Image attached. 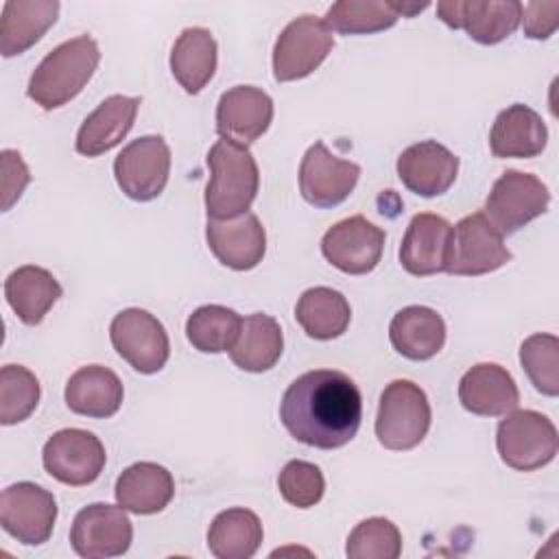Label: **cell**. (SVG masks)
I'll list each match as a JSON object with an SVG mask.
<instances>
[{
	"label": "cell",
	"instance_id": "1",
	"mask_svg": "<svg viewBox=\"0 0 559 559\" xmlns=\"http://www.w3.org/2000/svg\"><path fill=\"white\" fill-rule=\"evenodd\" d=\"M280 419L293 439L319 450H336L356 437L362 397L343 371H306L284 391Z\"/></svg>",
	"mask_w": 559,
	"mask_h": 559
},
{
	"label": "cell",
	"instance_id": "2",
	"mask_svg": "<svg viewBox=\"0 0 559 559\" xmlns=\"http://www.w3.org/2000/svg\"><path fill=\"white\" fill-rule=\"evenodd\" d=\"M100 50L94 37L79 35L55 46L33 70L26 94L35 105L50 111L70 103L94 76Z\"/></svg>",
	"mask_w": 559,
	"mask_h": 559
},
{
	"label": "cell",
	"instance_id": "3",
	"mask_svg": "<svg viewBox=\"0 0 559 559\" xmlns=\"http://www.w3.org/2000/svg\"><path fill=\"white\" fill-rule=\"evenodd\" d=\"M207 218L229 221L249 212L260 188V170L245 144L221 138L207 153Z\"/></svg>",
	"mask_w": 559,
	"mask_h": 559
},
{
	"label": "cell",
	"instance_id": "4",
	"mask_svg": "<svg viewBox=\"0 0 559 559\" xmlns=\"http://www.w3.org/2000/svg\"><path fill=\"white\" fill-rule=\"evenodd\" d=\"M432 419L424 389L411 380L384 386L376 415V437L386 450H411L424 441Z\"/></svg>",
	"mask_w": 559,
	"mask_h": 559
},
{
	"label": "cell",
	"instance_id": "5",
	"mask_svg": "<svg viewBox=\"0 0 559 559\" xmlns=\"http://www.w3.org/2000/svg\"><path fill=\"white\" fill-rule=\"evenodd\" d=\"M496 448L509 467L533 472L548 465L557 450L559 437L555 424L537 411H511L498 424Z\"/></svg>",
	"mask_w": 559,
	"mask_h": 559
},
{
	"label": "cell",
	"instance_id": "6",
	"mask_svg": "<svg viewBox=\"0 0 559 559\" xmlns=\"http://www.w3.org/2000/svg\"><path fill=\"white\" fill-rule=\"evenodd\" d=\"M550 192L546 183L515 168L504 170L485 199V216L502 236H511L548 210Z\"/></svg>",
	"mask_w": 559,
	"mask_h": 559
},
{
	"label": "cell",
	"instance_id": "7",
	"mask_svg": "<svg viewBox=\"0 0 559 559\" xmlns=\"http://www.w3.org/2000/svg\"><path fill=\"white\" fill-rule=\"evenodd\" d=\"M334 35L317 15H299L284 26L273 46V76L280 83L312 74L330 55Z\"/></svg>",
	"mask_w": 559,
	"mask_h": 559
},
{
	"label": "cell",
	"instance_id": "8",
	"mask_svg": "<svg viewBox=\"0 0 559 559\" xmlns=\"http://www.w3.org/2000/svg\"><path fill=\"white\" fill-rule=\"evenodd\" d=\"M513 253L504 245V236L483 214L463 216L452 227V242L445 273L450 275H485L511 262Z\"/></svg>",
	"mask_w": 559,
	"mask_h": 559
},
{
	"label": "cell",
	"instance_id": "9",
	"mask_svg": "<svg viewBox=\"0 0 559 559\" xmlns=\"http://www.w3.org/2000/svg\"><path fill=\"white\" fill-rule=\"evenodd\" d=\"M109 338L122 360L140 373H157L168 356L170 341L162 321L142 308H127L111 319Z\"/></svg>",
	"mask_w": 559,
	"mask_h": 559
},
{
	"label": "cell",
	"instance_id": "10",
	"mask_svg": "<svg viewBox=\"0 0 559 559\" xmlns=\"http://www.w3.org/2000/svg\"><path fill=\"white\" fill-rule=\"evenodd\" d=\"M170 175V148L162 135H142L129 142L114 162L118 188L133 201L157 199Z\"/></svg>",
	"mask_w": 559,
	"mask_h": 559
},
{
	"label": "cell",
	"instance_id": "11",
	"mask_svg": "<svg viewBox=\"0 0 559 559\" xmlns=\"http://www.w3.org/2000/svg\"><path fill=\"white\" fill-rule=\"evenodd\" d=\"M57 520L55 496L28 480L9 485L0 493V524L24 546L46 544Z\"/></svg>",
	"mask_w": 559,
	"mask_h": 559
},
{
	"label": "cell",
	"instance_id": "12",
	"mask_svg": "<svg viewBox=\"0 0 559 559\" xmlns=\"http://www.w3.org/2000/svg\"><path fill=\"white\" fill-rule=\"evenodd\" d=\"M44 469L59 483L83 487L94 483L105 469V445L100 439L81 428H63L55 432L41 450Z\"/></svg>",
	"mask_w": 559,
	"mask_h": 559
},
{
	"label": "cell",
	"instance_id": "13",
	"mask_svg": "<svg viewBox=\"0 0 559 559\" xmlns=\"http://www.w3.org/2000/svg\"><path fill=\"white\" fill-rule=\"evenodd\" d=\"M133 542V524L118 504L94 502L83 507L72 522L70 544L79 557L109 559L120 557Z\"/></svg>",
	"mask_w": 559,
	"mask_h": 559
},
{
	"label": "cell",
	"instance_id": "14",
	"mask_svg": "<svg viewBox=\"0 0 559 559\" xmlns=\"http://www.w3.org/2000/svg\"><path fill=\"white\" fill-rule=\"evenodd\" d=\"M384 240V229L356 214L334 223L323 234L321 253L338 271L347 275H365L378 266Z\"/></svg>",
	"mask_w": 559,
	"mask_h": 559
},
{
	"label": "cell",
	"instance_id": "15",
	"mask_svg": "<svg viewBox=\"0 0 559 559\" xmlns=\"http://www.w3.org/2000/svg\"><path fill=\"white\" fill-rule=\"evenodd\" d=\"M360 177V166L336 157L323 142H314L299 164V192L314 207L341 205Z\"/></svg>",
	"mask_w": 559,
	"mask_h": 559
},
{
	"label": "cell",
	"instance_id": "16",
	"mask_svg": "<svg viewBox=\"0 0 559 559\" xmlns=\"http://www.w3.org/2000/svg\"><path fill=\"white\" fill-rule=\"evenodd\" d=\"M437 15L450 28H463L474 41L493 46L522 22V2L518 0H454L437 2Z\"/></svg>",
	"mask_w": 559,
	"mask_h": 559
},
{
	"label": "cell",
	"instance_id": "17",
	"mask_svg": "<svg viewBox=\"0 0 559 559\" xmlns=\"http://www.w3.org/2000/svg\"><path fill=\"white\" fill-rule=\"evenodd\" d=\"M205 238L214 258L234 271L258 266L266 253V231L253 212L229 221L207 218Z\"/></svg>",
	"mask_w": 559,
	"mask_h": 559
},
{
	"label": "cell",
	"instance_id": "18",
	"mask_svg": "<svg viewBox=\"0 0 559 559\" xmlns=\"http://www.w3.org/2000/svg\"><path fill=\"white\" fill-rule=\"evenodd\" d=\"M273 120L271 96L253 85H236L221 94L216 105V133L238 144H251L266 133Z\"/></svg>",
	"mask_w": 559,
	"mask_h": 559
},
{
	"label": "cell",
	"instance_id": "19",
	"mask_svg": "<svg viewBox=\"0 0 559 559\" xmlns=\"http://www.w3.org/2000/svg\"><path fill=\"white\" fill-rule=\"evenodd\" d=\"M459 175V157L437 140H424L404 148L397 157L400 181L419 197H439Z\"/></svg>",
	"mask_w": 559,
	"mask_h": 559
},
{
	"label": "cell",
	"instance_id": "20",
	"mask_svg": "<svg viewBox=\"0 0 559 559\" xmlns=\"http://www.w3.org/2000/svg\"><path fill=\"white\" fill-rule=\"evenodd\" d=\"M452 242V225L430 212L415 214L400 245V264L415 277L445 271Z\"/></svg>",
	"mask_w": 559,
	"mask_h": 559
},
{
	"label": "cell",
	"instance_id": "21",
	"mask_svg": "<svg viewBox=\"0 0 559 559\" xmlns=\"http://www.w3.org/2000/svg\"><path fill=\"white\" fill-rule=\"evenodd\" d=\"M461 406L480 417H500L518 408L520 391L513 376L496 362H478L459 382Z\"/></svg>",
	"mask_w": 559,
	"mask_h": 559
},
{
	"label": "cell",
	"instance_id": "22",
	"mask_svg": "<svg viewBox=\"0 0 559 559\" xmlns=\"http://www.w3.org/2000/svg\"><path fill=\"white\" fill-rule=\"evenodd\" d=\"M142 98L111 94L79 127L74 148L85 157H98L118 146L131 131Z\"/></svg>",
	"mask_w": 559,
	"mask_h": 559
},
{
	"label": "cell",
	"instance_id": "23",
	"mask_svg": "<svg viewBox=\"0 0 559 559\" xmlns=\"http://www.w3.org/2000/svg\"><path fill=\"white\" fill-rule=\"evenodd\" d=\"M548 142V129L544 118L528 105L515 103L502 109L489 133V148L493 157L531 159L542 155Z\"/></svg>",
	"mask_w": 559,
	"mask_h": 559
},
{
	"label": "cell",
	"instance_id": "24",
	"mask_svg": "<svg viewBox=\"0 0 559 559\" xmlns=\"http://www.w3.org/2000/svg\"><path fill=\"white\" fill-rule=\"evenodd\" d=\"M116 502L131 513L153 515L168 507L175 496L173 474L157 463L140 461L129 465L116 480Z\"/></svg>",
	"mask_w": 559,
	"mask_h": 559
},
{
	"label": "cell",
	"instance_id": "25",
	"mask_svg": "<svg viewBox=\"0 0 559 559\" xmlns=\"http://www.w3.org/2000/svg\"><path fill=\"white\" fill-rule=\"evenodd\" d=\"M389 341L408 360H428L443 349V317L428 306H406L389 323Z\"/></svg>",
	"mask_w": 559,
	"mask_h": 559
},
{
	"label": "cell",
	"instance_id": "26",
	"mask_svg": "<svg viewBox=\"0 0 559 559\" xmlns=\"http://www.w3.org/2000/svg\"><path fill=\"white\" fill-rule=\"evenodd\" d=\"M63 397L72 413L94 419H107L118 413L124 389L120 378L109 367L87 365L70 376Z\"/></svg>",
	"mask_w": 559,
	"mask_h": 559
},
{
	"label": "cell",
	"instance_id": "27",
	"mask_svg": "<svg viewBox=\"0 0 559 559\" xmlns=\"http://www.w3.org/2000/svg\"><path fill=\"white\" fill-rule=\"evenodd\" d=\"M61 293L55 275L35 264L17 266L4 280V299L26 325H39Z\"/></svg>",
	"mask_w": 559,
	"mask_h": 559
},
{
	"label": "cell",
	"instance_id": "28",
	"mask_svg": "<svg viewBox=\"0 0 559 559\" xmlns=\"http://www.w3.org/2000/svg\"><path fill=\"white\" fill-rule=\"evenodd\" d=\"M57 0H13L2 7L0 52L15 57L37 44L57 22Z\"/></svg>",
	"mask_w": 559,
	"mask_h": 559
},
{
	"label": "cell",
	"instance_id": "29",
	"mask_svg": "<svg viewBox=\"0 0 559 559\" xmlns=\"http://www.w3.org/2000/svg\"><path fill=\"white\" fill-rule=\"evenodd\" d=\"M218 46L207 28L190 26L181 31L170 50V72L188 94H199L214 76Z\"/></svg>",
	"mask_w": 559,
	"mask_h": 559
},
{
	"label": "cell",
	"instance_id": "30",
	"mask_svg": "<svg viewBox=\"0 0 559 559\" xmlns=\"http://www.w3.org/2000/svg\"><path fill=\"white\" fill-rule=\"evenodd\" d=\"M284 352V334L280 323L262 312L242 319L236 345L229 349L231 362L249 373H262L275 367Z\"/></svg>",
	"mask_w": 559,
	"mask_h": 559
},
{
	"label": "cell",
	"instance_id": "31",
	"mask_svg": "<svg viewBox=\"0 0 559 559\" xmlns=\"http://www.w3.org/2000/svg\"><path fill=\"white\" fill-rule=\"evenodd\" d=\"M295 319L310 338L332 341L345 334L352 308L343 293L330 286H314L304 290L297 299Z\"/></svg>",
	"mask_w": 559,
	"mask_h": 559
},
{
	"label": "cell",
	"instance_id": "32",
	"mask_svg": "<svg viewBox=\"0 0 559 559\" xmlns=\"http://www.w3.org/2000/svg\"><path fill=\"white\" fill-rule=\"evenodd\" d=\"M264 537L260 518L242 507L221 511L207 531V548L216 559H251Z\"/></svg>",
	"mask_w": 559,
	"mask_h": 559
},
{
	"label": "cell",
	"instance_id": "33",
	"mask_svg": "<svg viewBox=\"0 0 559 559\" xmlns=\"http://www.w3.org/2000/svg\"><path fill=\"white\" fill-rule=\"evenodd\" d=\"M242 330V317L218 304L197 308L186 321V336L190 345L203 354L229 352Z\"/></svg>",
	"mask_w": 559,
	"mask_h": 559
},
{
	"label": "cell",
	"instance_id": "34",
	"mask_svg": "<svg viewBox=\"0 0 559 559\" xmlns=\"http://www.w3.org/2000/svg\"><path fill=\"white\" fill-rule=\"evenodd\" d=\"M400 20L391 0H338L334 2L323 22L332 33L367 35L391 28Z\"/></svg>",
	"mask_w": 559,
	"mask_h": 559
},
{
	"label": "cell",
	"instance_id": "35",
	"mask_svg": "<svg viewBox=\"0 0 559 559\" xmlns=\"http://www.w3.org/2000/svg\"><path fill=\"white\" fill-rule=\"evenodd\" d=\"M39 380L22 365L0 369V424L13 426L31 417L39 404Z\"/></svg>",
	"mask_w": 559,
	"mask_h": 559
},
{
	"label": "cell",
	"instance_id": "36",
	"mask_svg": "<svg viewBox=\"0 0 559 559\" xmlns=\"http://www.w3.org/2000/svg\"><path fill=\"white\" fill-rule=\"evenodd\" d=\"M520 365L542 395H559V338L555 334L528 336L520 345Z\"/></svg>",
	"mask_w": 559,
	"mask_h": 559
},
{
	"label": "cell",
	"instance_id": "37",
	"mask_svg": "<svg viewBox=\"0 0 559 559\" xmlns=\"http://www.w3.org/2000/svg\"><path fill=\"white\" fill-rule=\"evenodd\" d=\"M400 552L402 533L386 518H367L358 522L345 546L349 559H397Z\"/></svg>",
	"mask_w": 559,
	"mask_h": 559
},
{
	"label": "cell",
	"instance_id": "38",
	"mask_svg": "<svg viewBox=\"0 0 559 559\" xmlns=\"http://www.w3.org/2000/svg\"><path fill=\"white\" fill-rule=\"evenodd\" d=\"M277 487L288 504L297 509H310L323 498L325 478L314 463L295 459L282 467L277 476Z\"/></svg>",
	"mask_w": 559,
	"mask_h": 559
},
{
	"label": "cell",
	"instance_id": "39",
	"mask_svg": "<svg viewBox=\"0 0 559 559\" xmlns=\"http://www.w3.org/2000/svg\"><path fill=\"white\" fill-rule=\"evenodd\" d=\"M0 157H2V212H7L22 197L24 188L31 181V173L17 151L4 148Z\"/></svg>",
	"mask_w": 559,
	"mask_h": 559
},
{
	"label": "cell",
	"instance_id": "40",
	"mask_svg": "<svg viewBox=\"0 0 559 559\" xmlns=\"http://www.w3.org/2000/svg\"><path fill=\"white\" fill-rule=\"evenodd\" d=\"M557 15H559V2H528L522 4V22L524 33L531 39H546L557 31Z\"/></svg>",
	"mask_w": 559,
	"mask_h": 559
},
{
	"label": "cell",
	"instance_id": "41",
	"mask_svg": "<svg viewBox=\"0 0 559 559\" xmlns=\"http://www.w3.org/2000/svg\"><path fill=\"white\" fill-rule=\"evenodd\" d=\"M393 7H395V11L400 13V17H402V15L413 17L415 13L424 11V9L428 7V2H393Z\"/></svg>",
	"mask_w": 559,
	"mask_h": 559
}]
</instances>
